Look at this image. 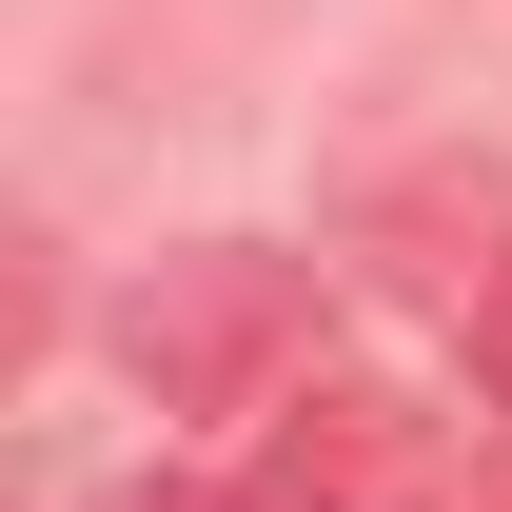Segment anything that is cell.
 Returning <instances> with one entry per match:
<instances>
[{"mask_svg": "<svg viewBox=\"0 0 512 512\" xmlns=\"http://www.w3.org/2000/svg\"><path fill=\"white\" fill-rule=\"evenodd\" d=\"M473 512H512V493H473Z\"/></svg>", "mask_w": 512, "mask_h": 512, "instance_id": "cell-2", "label": "cell"}, {"mask_svg": "<svg viewBox=\"0 0 512 512\" xmlns=\"http://www.w3.org/2000/svg\"><path fill=\"white\" fill-rule=\"evenodd\" d=\"M119 355L178 394V414H256L276 355H296V276H276V256H197L178 296H138V316H119Z\"/></svg>", "mask_w": 512, "mask_h": 512, "instance_id": "cell-1", "label": "cell"}]
</instances>
